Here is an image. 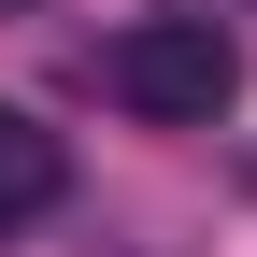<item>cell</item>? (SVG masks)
I'll return each mask as SVG.
<instances>
[{"label":"cell","instance_id":"1","mask_svg":"<svg viewBox=\"0 0 257 257\" xmlns=\"http://www.w3.org/2000/svg\"><path fill=\"white\" fill-rule=\"evenodd\" d=\"M100 100L143 114V128H214V114L243 100V43L214 15H143V29L100 43Z\"/></svg>","mask_w":257,"mask_h":257},{"label":"cell","instance_id":"2","mask_svg":"<svg viewBox=\"0 0 257 257\" xmlns=\"http://www.w3.org/2000/svg\"><path fill=\"white\" fill-rule=\"evenodd\" d=\"M57 200H72V143H57L43 114H15V100H0V243H15V229H43Z\"/></svg>","mask_w":257,"mask_h":257},{"label":"cell","instance_id":"3","mask_svg":"<svg viewBox=\"0 0 257 257\" xmlns=\"http://www.w3.org/2000/svg\"><path fill=\"white\" fill-rule=\"evenodd\" d=\"M0 15H29V0H0Z\"/></svg>","mask_w":257,"mask_h":257}]
</instances>
